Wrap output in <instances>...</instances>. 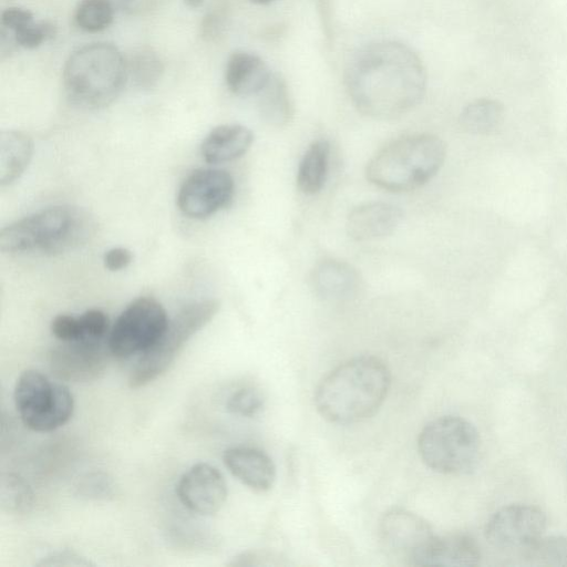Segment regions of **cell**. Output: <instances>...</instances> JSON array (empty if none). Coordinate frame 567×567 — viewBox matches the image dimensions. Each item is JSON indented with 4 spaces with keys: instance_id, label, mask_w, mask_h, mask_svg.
Here are the masks:
<instances>
[{
    "instance_id": "6",
    "label": "cell",
    "mask_w": 567,
    "mask_h": 567,
    "mask_svg": "<svg viewBox=\"0 0 567 567\" xmlns=\"http://www.w3.org/2000/svg\"><path fill=\"white\" fill-rule=\"evenodd\" d=\"M219 307L218 300L208 298L179 309L168 319L156 342L140 355L130 372L128 385L132 389L145 386L165 373L185 344L212 321Z\"/></svg>"
},
{
    "instance_id": "3",
    "label": "cell",
    "mask_w": 567,
    "mask_h": 567,
    "mask_svg": "<svg viewBox=\"0 0 567 567\" xmlns=\"http://www.w3.org/2000/svg\"><path fill=\"white\" fill-rule=\"evenodd\" d=\"M95 223L82 208L70 205L47 207L16 220L0 231V249L8 254L58 255L90 240Z\"/></svg>"
},
{
    "instance_id": "24",
    "label": "cell",
    "mask_w": 567,
    "mask_h": 567,
    "mask_svg": "<svg viewBox=\"0 0 567 567\" xmlns=\"http://www.w3.org/2000/svg\"><path fill=\"white\" fill-rule=\"evenodd\" d=\"M503 105L492 99H477L468 103L460 114L461 127L471 134L486 135L494 132L502 123Z\"/></svg>"
},
{
    "instance_id": "29",
    "label": "cell",
    "mask_w": 567,
    "mask_h": 567,
    "mask_svg": "<svg viewBox=\"0 0 567 567\" xmlns=\"http://www.w3.org/2000/svg\"><path fill=\"white\" fill-rule=\"evenodd\" d=\"M261 392L252 386H243L234 391L226 401V409L235 415L252 417L264 408Z\"/></svg>"
},
{
    "instance_id": "8",
    "label": "cell",
    "mask_w": 567,
    "mask_h": 567,
    "mask_svg": "<svg viewBox=\"0 0 567 567\" xmlns=\"http://www.w3.org/2000/svg\"><path fill=\"white\" fill-rule=\"evenodd\" d=\"M13 398L21 421L34 432L45 433L61 427L74 410L69 388L37 370H25L19 375Z\"/></svg>"
},
{
    "instance_id": "33",
    "label": "cell",
    "mask_w": 567,
    "mask_h": 567,
    "mask_svg": "<svg viewBox=\"0 0 567 567\" xmlns=\"http://www.w3.org/2000/svg\"><path fill=\"white\" fill-rule=\"evenodd\" d=\"M111 481L103 474L93 473L79 484V494L87 498H106L113 494Z\"/></svg>"
},
{
    "instance_id": "22",
    "label": "cell",
    "mask_w": 567,
    "mask_h": 567,
    "mask_svg": "<svg viewBox=\"0 0 567 567\" xmlns=\"http://www.w3.org/2000/svg\"><path fill=\"white\" fill-rule=\"evenodd\" d=\"M330 145L320 138L313 141L306 150L297 171V186L306 195L321 190L327 179Z\"/></svg>"
},
{
    "instance_id": "13",
    "label": "cell",
    "mask_w": 567,
    "mask_h": 567,
    "mask_svg": "<svg viewBox=\"0 0 567 567\" xmlns=\"http://www.w3.org/2000/svg\"><path fill=\"white\" fill-rule=\"evenodd\" d=\"M380 539L388 555L409 565L417 563L435 536L430 524L417 514L395 508L380 522Z\"/></svg>"
},
{
    "instance_id": "14",
    "label": "cell",
    "mask_w": 567,
    "mask_h": 567,
    "mask_svg": "<svg viewBox=\"0 0 567 567\" xmlns=\"http://www.w3.org/2000/svg\"><path fill=\"white\" fill-rule=\"evenodd\" d=\"M176 494L181 503L190 512L213 515L226 502L227 484L215 466L200 462L181 476Z\"/></svg>"
},
{
    "instance_id": "2",
    "label": "cell",
    "mask_w": 567,
    "mask_h": 567,
    "mask_svg": "<svg viewBox=\"0 0 567 567\" xmlns=\"http://www.w3.org/2000/svg\"><path fill=\"white\" fill-rule=\"evenodd\" d=\"M390 384V370L381 359L357 357L339 364L321 380L315 393L316 408L331 423L360 422L382 405Z\"/></svg>"
},
{
    "instance_id": "15",
    "label": "cell",
    "mask_w": 567,
    "mask_h": 567,
    "mask_svg": "<svg viewBox=\"0 0 567 567\" xmlns=\"http://www.w3.org/2000/svg\"><path fill=\"white\" fill-rule=\"evenodd\" d=\"M399 207L384 202H369L354 207L348 215V235L359 241L391 235L402 220Z\"/></svg>"
},
{
    "instance_id": "30",
    "label": "cell",
    "mask_w": 567,
    "mask_h": 567,
    "mask_svg": "<svg viewBox=\"0 0 567 567\" xmlns=\"http://www.w3.org/2000/svg\"><path fill=\"white\" fill-rule=\"evenodd\" d=\"M9 32L13 37L18 47L35 49L54 37L55 28L52 23L47 21H32L16 31Z\"/></svg>"
},
{
    "instance_id": "31",
    "label": "cell",
    "mask_w": 567,
    "mask_h": 567,
    "mask_svg": "<svg viewBox=\"0 0 567 567\" xmlns=\"http://www.w3.org/2000/svg\"><path fill=\"white\" fill-rule=\"evenodd\" d=\"M52 334L62 342L86 340L80 316L58 315L50 324Z\"/></svg>"
},
{
    "instance_id": "4",
    "label": "cell",
    "mask_w": 567,
    "mask_h": 567,
    "mask_svg": "<svg viewBox=\"0 0 567 567\" xmlns=\"http://www.w3.org/2000/svg\"><path fill=\"white\" fill-rule=\"evenodd\" d=\"M62 79L73 104L86 110L103 109L120 96L128 80L126 59L111 43H90L70 54Z\"/></svg>"
},
{
    "instance_id": "21",
    "label": "cell",
    "mask_w": 567,
    "mask_h": 567,
    "mask_svg": "<svg viewBox=\"0 0 567 567\" xmlns=\"http://www.w3.org/2000/svg\"><path fill=\"white\" fill-rule=\"evenodd\" d=\"M33 154L32 138L24 132L9 130L0 133V184L14 183L27 169Z\"/></svg>"
},
{
    "instance_id": "25",
    "label": "cell",
    "mask_w": 567,
    "mask_h": 567,
    "mask_svg": "<svg viewBox=\"0 0 567 567\" xmlns=\"http://www.w3.org/2000/svg\"><path fill=\"white\" fill-rule=\"evenodd\" d=\"M128 79L135 86L150 90L162 79L164 65L158 54L151 48L135 50L126 59Z\"/></svg>"
},
{
    "instance_id": "39",
    "label": "cell",
    "mask_w": 567,
    "mask_h": 567,
    "mask_svg": "<svg viewBox=\"0 0 567 567\" xmlns=\"http://www.w3.org/2000/svg\"><path fill=\"white\" fill-rule=\"evenodd\" d=\"M251 2L256 3V4H268L275 0H250Z\"/></svg>"
},
{
    "instance_id": "36",
    "label": "cell",
    "mask_w": 567,
    "mask_h": 567,
    "mask_svg": "<svg viewBox=\"0 0 567 567\" xmlns=\"http://www.w3.org/2000/svg\"><path fill=\"white\" fill-rule=\"evenodd\" d=\"M39 565L41 566H86L90 565L84 558L75 554L74 551L63 550L51 554L50 556L42 559Z\"/></svg>"
},
{
    "instance_id": "38",
    "label": "cell",
    "mask_w": 567,
    "mask_h": 567,
    "mask_svg": "<svg viewBox=\"0 0 567 567\" xmlns=\"http://www.w3.org/2000/svg\"><path fill=\"white\" fill-rule=\"evenodd\" d=\"M184 2L187 7L197 9L204 3V0H184Z\"/></svg>"
},
{
    "instance_id": "34",
    "label": "cell",
    "mask_w": 567,
    "mask_h": 567,
    "mask_svg": "<svg viewBox=\"0 0 567 567\" xmlns=\"http://www.w3.org/2000/svg\"><path fill=\"white\" fill-rule=\"evenodd\" d=\"M32 21L34 17L28 9L10 7L1 12V27L9 31H16Z\"/></svg>"
},
{
    "instance_id": "9",
    "label": "cell",
    "mask_w": 567,
    "mask_h": 567,
    "mask_svg": "<svg viewBox=\"0 0 567 567\" xmlns=\"http://www.w3.org/2000/svg\"><path fill=\"white\" fill-rule=\"evenodd\" d=\"M167 322L166 311L156 299L140 297L133 300L110 329L107 344L112 355L142 354L156 342Z\"/></svg>"
},
{
    "instance_id": "27",
    "label": "cell",
    "mask_w": 567,
    "mask_h": 567,
    "mask_svg": "<svg viewBox=\"0 0 567 567\" xmlns=\"http://www.w3.org/2000/svg\"><path fill=\"white\" fill-rule=\"evenodd\" d=\"M113 18L114 4L111 0H81L74 14L78 27L91 33L106 29Z\"/></svg>"
},
{
    "instance_id": "23",
    "label": "cell",
    "mask_w": 567,
    "mask_h": 567,
    "mask_svg": "<svg viewBox=\"0 0 567 567\" xmlns=\"http://www.w3.org/2000/svg\"><path fill=\"white\" fill-rule=\"evenodd\" d=\"M259 111L264 121L275 127L287 125L293 116V104L285 80L272 74L259 93Z\"/></svg>"
},
{
    "instance_id": "35",
    "label": "cell",
    "mask_w": 567,
    "mask_h": 567,
    "mask_svg": "<svg viewBox=\"0 0 567 567\" xmlns=\"http://www.w3.org/2000/svg\"><path fill=\"white\" fill-rule=\"evenodd\" d=\"M133 260L132 252L124 247H114L109 249L103 257L106 269L111 271H120L125 269Z\"/></svg>"
},
{
    "instance_id": "20",
    "label": "cell",
    "mask_w": 567,
    "mask_h": 567,
    "mask_svg": "<svg viewBox=\"0 0 567 567\" xmlns=\"http://www.w3.org/2000/svg\"><path fill=\"white\" fill-rule=\"evenodd\" d=\"M311 284L319 297L326 300H342L358 291L360 278L358 271L351 265L328 259L315 267Z\"/></svg>"
},
{
    "instance_id": "28",
    "label": "cell",
    "mask_w": 567,
    "mask_h": 567,
    "mask_svg": "<svg viewBox=\"0 0 567 567\" xmlns=\"http://www.w3.org/2000/svg\"><path fill=\"white\" fill-rule=\"evenodd\" d=\"M0 502L8 512H28L33 503V493L21 477L7 474L1 480Z\"/></svg>"
},
{
    "instance_id": "16",
    "label": "cell",
    "mask_w": 567,
    "mask_h": 567,
    "mask_svg": "<svg viewBox=\"0 0 567 567\" xmlns=\"http://www.w3.org/2000/svg\"><path fill=\"white\" fill-rule=\"evenodd\" d=\"M224 464L247 487L269 491L276 480V467L264 451L250 446H234L224 452Z\"/></svg>"
},
{
    "instance_id": "17",
    "label": "cell",
    "mask_w": 567,
    "mask_h": 567,
    "mask_svg": "<svg viewBox=\"0 0 567 567\" xmlns=\"http://www.w3.org/2000/svg\"><path fill=\"white\" fill-rule=\"evenodd\" d=\"M272 73L267 63L248 51L233 52L226 63V84L234 94L249 96L259 94L268 84Z\"/></svg>"
},
{
    "instance_id": "12",
    "label": "cell",
    "mask_w": 567,
    "mask_h": 567,
    "mask_svg": "<svg viewBox=\"0 0 567 567\" xmlns=\"http://www.w3.org/2000/svg\"><path fill=\"white\" fill-rule=\"evenodd\" d=\"M111 355L107 340L60 341L50 350L48 364L60 381L89 382L105 373Z\"/></svg>"
},
{
    "instance_id": "1",
    "label": "cell",
    "mask_w": 567,
    "mask_h": 567,
    "mask_svg": "<svg viewBox=\"0 0 567 567\" xmlns=\"http://www.w3.org/2000/svg\"><path fill=\"white\" fill-rule=\"evenodd\" d=\"M346 89L359 112L375 120L399 117L423 99L426 71L408 45L378 41L359 49L344 72Z\"/></svg>"
},
{
    "instance_id": "11",
    "label": "cell",
    "mask_w": 567,
    "mask_h": 567,
    "mask_svg": "<svg viewBox=\"0 0 567 567\" xmlns=\"http://www.w3.org/2000/svg\"><path fill=\"white\" fill-rule=\"evenodd\" d=\"M234 192V178L228 172L198 168L182 183L177 194V206L185 216L206 218L226 207Z\"/></svg>"
},
{
    "instance_id": "7",
    "label": "cell",
    "mask_w": 567,
    "mask_h": 567,
    "mask_svg": "<svg viewBox=\"0 0 567 567\" xmlns=\"http://www.w3.org/2000/svg\"><path fill=\"white\" fill-rule=\"evenodd\" d=\"M417 450L422 461L433 471L462 475L476 467L482 443L480 433L470 421L446 415L423 427L419 435Z\"/></svg>"
},
{
    "instance_id": "32",
    "label": "cell",
    "mask_w": 567,
    "mask_h": 567,
    "mask_svg": "<svg viewBox=\"0 0 567 567\" xmlns=\"http://www.w3.org/2000/svg\"><path fill=\"white\" fill-rule=\"evenodd\" d=\"M173 542L183 548L189 549H212L216 547L217 540L210 534L198 530L197 528H175L172 532Z\"/></svg>"
},
{
    "instance_id": "37",
    "label": "cell",
    "mask_w": 567,
    "mask_h": 567,
    "mask_svg": "<svg viewBox=\"0 0 567 567\" xmlns=\"http://www.w3.org/2000/svg\"><path fill=\"white\" fill-rule=\"evenodd\" d=\"M113 4L118 6L127 12H140L152 6L155 0H111Z\"/></svg>"
},
{
    "instance_id": "10",
    "label": "cell",
    "mask_w": 567,
    "mask_h": 567,
    "mask_svg": "<svg viewBox=\"0 0 567 567\" xmlns=\"http://www.w3.org/2000/svg\"><path fill=\"white\" fill-rule=\"evenodd\" d=\"M546 526V515L539 507L511 504L488 519L485 537L496 548L523 551L544 535Z\"/></svg>"
},
{
    "instance_id": "18",
    "label": "cell",
    "mask_w": 567,
    "mask_h": 567,
    "mask_svg": "<svg viewBox=\"0 0 567 567\" xmlns=\"http://www.w3.org/2000/svg\"><path fill=\"white\" fill-rule=\"evenodd\" d=\"M481 551L477 543L465 534L434 536L417 566H476Z\"/></svg>"
},
{
    "instance_id": "5",
    "label": "cell",
    "mask_w": 567,
    "mask_h": 567,
    "mask_svg": "<svg viewBox=\"0 0 567 567\" xmlns=\"http://www.w3.org/2000/svg\"><path fill=\"white\" fill-rule=\"evenodd\" d=\"M446 157L445 143L432 134H412L381 148L368 163L370 183L390 192L416 189L432 179Z\"/></svg>"
},
{
    "instance_id": "19",
    "label": "cell",
    "mask_w": 567,
    "mask_h": 567,
    "mask_svg": "<svg viewBox=\"0 0 567 567\" xmlns=\"http://www.w3.org/2000/svg\"><path fill=\"white\" fill-rule=\"evenodd\" d=\"M252 142L254 134L248 127L241 124H223L206 135L200 153L209 164L227 163L243 156Z\"/></svg>"
},
{
    "instance_id": "26",
    "label": "cell",
    "mask_w": 567,
    "mask_h": 567,
    "mask_svg": "<svg viewBox=\"0 0 567 567\" xmlns=\"http://www.w3.org/2000/svg\"><path fill=\"white\" fill-rule=\"evenodd\" d=\"M523 558L528 566L566 567L567 536H542L523 550Z\"/></svg>"
}]
</instances>
